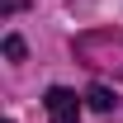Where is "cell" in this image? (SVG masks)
Masks as SVG:
<instances>
[{
	"mask_svg": "<svg viewBox=\"0 0 123 123\" xmlns=\"http://www.w3.org/2000/svg\"><path fill=\"white\" fill-rule=\"evenodd\" d=\"M76 57L85 62V66H99V71H114V76H123V29L80 33V38H76Z\"/></svg>",
	"mask_w": 123,
	"mask_h": 123,
	"instance_id": "1",
	"label": "cell"
},
{
	"mask_svg": "<svg viewBox=\"0 0 123 123\" xmlns=\"http://www.w3.org/2000/svg\"><path fill=\"white\" fill-rule=\"evenodd\" d=\"M43 104H47V114H52V123H80V99H76V90H66V85H52Z\"/></svg>",
	"mask_w": 123,
	"mask_h": 123,
	"instance_id": "2",
	"label": "cell"
},
{
	"mask_svg": "<svg viewBox=\"0 0 123 123\" xmlns=\"http://www.w3.org/2000/svg\"><path fill=\"white\" fill-rule=\"evenodd\" d=\"M85 104H90V109H99V114H109L118 99H114V90H104V85H90V90H85Z\"/></svg>",
	"mask_w": 123,
	"mask_h": 123,
	"instance_id": "3",
	"label": "cell"
},
{
	"mask_svg": "<svg viewBox=\"0 0 123 123\" xmlns=\"http://www.w3.org/2000/svg\"><path fill=\"white\" fill-rule=\"evenodd\" d=\"M5 57H10V62L24 57V38H19V33H10V38H5Z\"/></svg>",
	"mask_w": 123,
	"mask_h": 123,
	"instance_id": "4",
	"label": "cell"
},
{
	"mask_svg": "<svg viewBox=\"0 0 123 123\" xmlns=\"http://www.w3.org/2000/svg\"><path fill=\"white\" fill-rule=\"evenodd\" d=\"M5 123H14V118H5Z\"/></svg>",
	"mask_w": 123,
	"mask_h": 123,
	"instance_id": "5",
	"label": "cell"
}]
</instances>
